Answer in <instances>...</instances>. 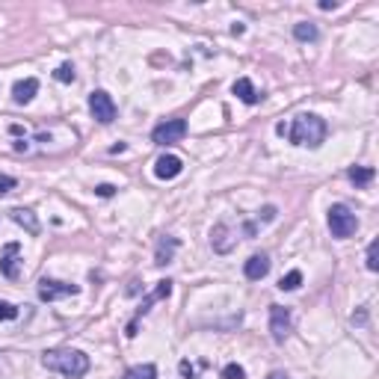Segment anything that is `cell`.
I'll return each mask as SVG.
<instances>
[{
    "label": "cell",
    "mask_w": 379,
    "mask_h": 379,
    "mask_svg": "<svg viewBox=\"0 0 379 379\" xmlns=\"http://www.w3.org/2000/svg\"><path fill=\"white\" fill-rule=\"evenodd\" d=\"M41 364H45L48 371H57L68 379H80L86 376L89 371V356L83 353V349H72V347H57V349H48L45 356H41Z\"/></svg>",
    "instance_id": "6da1fadb"
},
{
    "label": "cell",
    "mask_w": 379,
    "mask_h": 379,
    "mask_svg": "<svg viewBox=\"0 0 379 379\" xmlns=\"http://www.w3.org/2000/svg\"><path fill=\"white\" fill-rule=\"evenodd\" d=\"M288 136H290V143H293V146L317 148L323 139H326V122H323L320 116H314V113H302V116L293 119Z\"/></svg>",
    "instance_id": "7a4b0ae2"
},
{
    "label": "cell",
    "mask_w": 379,
    "mask_h": 379,
    "mask_svg": "<svg viewBox=\"0 0 379 379\" xmlns=\"http://www.w3.org/2000/svg\"><path fill=\"white\" fill-rule=\"evenodd\" d=\"M329 229H332L335 237H341V240H344V237H353L356 234L359 219H356V214L347 205H332L329 207Z\"/></svg>",
    "instance_id": "3957f363"
},
{
    "label": "cell",
    "mask_w": 379,
    "mask_h": 379,
    "mask_svg": "<svg viewBox=\"0 0 379 379\" xmlns=\"http://www.w3.org/2000/svg\"><path fill=\"white\" fill-rule=\"evenodd\" d=\"M184 134H187V122L184 119H166L151 131V143L154 146H172V143H181Z\"/></svg>",
    "instance_id": "277c9868"
},
{
    "label": "cell",
    "mask_w": 379,
    "mask_h": 379,
    "mask_svg": "<svg viewBox=\"0 0 379 379\" xmlns=\"http://www.w3.org/2000/svg\"><path fill=\"white\" fill-rule=\"evenodd\" d=\"M89 113L95 122H101V124H110L116 119V101H113V95L104 92V89H95L89 95Z\"/></svg>",
    "instance_id": "5b68a950"
},
{
    "label": "cell",
    "mask_w": 379,
    "mask_h": 379,
    "mask_svg": "<svg viewBox=\"0 0 379 379\" xmlns=\"http://www.w3.org/2000/svg\"><path fill=\"white\" fill-rule=\"evenodd\" d=\"M80 288L77 285H65V282H57V278H41L39 282V300L41 302H53L60 297H75Z\"/></svg>",
    "instance_id": "8992f818"
},
{
    "label": "cell",
    "mask_w": 379,
    "mask_h": 379,
    "mask_svg": "<svg viewBox=\"0 0 379 379\" xmlns=\"http://www.w3.org/2000/svg\"><path fill=\"white\" fill-rule=\"evenodd\" d=\"M270 332H273V341L278 344L290 335V311L285 305H270Z\"/></svg>",
    "instance_id": "52a82bcc"
},
{
    "label": "cell",
    "mask_w": 379,
    "mask_h": 379,
    "mask_svg": "<svg viewBox=\"0 0 379 379\" xmlns=\"http://www.w3.org/2000/svg\"><path fill=\"white\" fill-rule=\"evenodd\" d=\"M181 169H184V160L175 158V154H163V158H158V163H154V175H158L160 181L178 178Z\"/></svg>",
    "instance_id": "ba28073f"
},
{
    "label": "cell",
    "mask_w": 379,
    "mask_h": 379,
    "mask_svg": "<svg viewBox=\"0 0 379 379\" xmlns=\"http://www.w3.org/2000/svg\"><path fill=\"white\" fill-rule=\"evenodd\" d=\"M169 293H172V282H169V278H166V282H158V288H154V293H148V297L143 300V305H139L136 317L128 323V326H134V323H136L139 317H143V314H148V308H151L154 302H158V300H163V297H169Z\"/></svg>",
    "instance_id": "9c48e42d"
},
{
    "label": "cell",
    "mask_w": 379,
    "mask_h": 379,
    "mask_svg": "<svg viewBox=\"0 0 379 379\" xmlns=\"http://www.w3.org/2000/svg\"><path fill=\"white\" fill-rule=\"evenodd\" d=\"M243 273H246L249 282H261V278L270 273V258H266L264 252H261V255H252L246 261V266H243Z\"/></svg>",
    "instance_id": "30bf717a"
},
{
    "label": "cell",
    "mask_w": 379,
    "mask_h": 379,
    "mask_svg": "<svg viewBox=\"0 0 379 379\" xmlns=\"http://www.w3.org/2000/svg\"><path fill=\"white\" fill-rule=\"evenodd\" d=\"M39 92V80L36 77H27V80H18L15 86H12V98H15V104H30Z\"/></svg>",
    "instance_id": "8fae6325"
},
{
    "label": "cell",
    "mask_w": 379,
    "mask_h": 379,
    "mask_svg": "<svg viewBox=\"0 0 379 379\" xmlns=\"http://www.w3.org/2000/svg\"><path fill=\"white\" fill-rule=\"evenodd\" d=\"M234 95L240 98L243 104H258V98H261V95H258V89L252 86V80H249V77H240V80L234 83Z\"/></svg>",
    "instance_id": "7c38bea8"
},
{
    "label": "cell",
    "mask_w": 379,
    "mask_h": 379,
    "mask_svg": "<svg viewBox=\"0 0 379 379\" xmlns=\"http://www.w3.org/2000/svg\"><path fill=\"white\" fill-rule=\"evenodd\" d=\"M15 252H18V243H6L4 249V258H0V273L6 278H15L18 270H15Z\"/></svg>",
    "instance_id": "4fadbf2b"
},
{
    "label": "cell",
    "mask_w": 379,
    "mask_h": 379,
    "mask_svg": "<svg viewBox=\"0 0 379 379\" xmlns=\"http://www.w3.org/2000/svg\"><path fill=\"white\" fill-rule=\"evenodd\" d=\"M9 214H12V219H15L18 226H24V229L30 231V234H39V219L33 217V210H24V207H12Z\"/></svg>",
    "instance_id": "5bb4252c"
},
{
    "label": "cell",
    "mask_w": 379,
    "mask_h": 379,
    "mask_svg": "<svg viewBox=\"0 0 379 379\" xmlns=\"http://www.w3.org/2000/svg\"><path fill=\"white\" fill-rule=\"evenodd\" d=\"M178 249V240H175V237H163V240L158 243V258H154V264H158V266H166V264H169L172 261V252Z\"/></svg>",
    "instance_id": "9a60e30c"
},
{
    "label": "cell",
    "mask_w": 379,
    "mask_h": 379,
    "mask_svg": "<svg viewBox=\"0 0 379 379\" xmlns=\"http://www.w3.org/2000/svg\"><path fill=\"white\" fill-rule=\"evenodd\" d=\"M122 379H158V368L154 364H136V368H128Z\"/></svg>",
    "instance_id": "2e32d148"
},
{
    "label": "cell",
    "mask_w": 379,
    "mask_h": 379,
    "mask_svg": "<svg viewBox=\"0 0 379 379\" xmlns=\"http://www.w3.org/2000/svg\"><path fill=\"white\" fill-rule=\"evenodd\" d=\"M347 178L349 181H353V184H371V181H373V169H371V166H353V169H349L347 172Z\"/></svg>",
    "instance_id": "e0dca14e"
},
{
    "label": "cell",
    "mask_w": 379,
    "mask_h": 379,
    "mask_svg": "<svg viewBox=\"0 0 379 379\" xmlns=\"http://www.w3.org/2000/svg\"><path fill=\"white\" fill-rule=\"evenodd\" d=\"M293 36H297L300 41H314L317 39V27L311 21H300L297 27H293Z\"/></svg>",
    "instance_id": "ac0fdd59"
},
{
    "label": "cell",
    "mask_w": 379,
    "mask_h": 379,
    "mask_svg": "<svg viewBox=\"0 0 379 379\" xmlns=\"http://www.w3.org/2000/svg\"><path fill=\"white\" fill-rule=\"evenodd\" d=\"M300 285H302V273L300 270H290L288 276L278 278V288H282V290H297Z\"/></svg>",
    "instance_id": "d6986e66"
},
{
    "label": "cell",
    "mask_w": 379,
    "mask_h": 379,
    "mask_svg": "<svg viewBox=\"0 0 379 379\" xmlns=\"http://www.w3.org/2000/svg\"><path fill=\"white\" fill-rule=\"evenodd\" d=\"M222 379H246V368H243V364H237V361H231V364L222 368Z\"/></svg>",
    "instance_id": "ffe728a7"
},
{
    "label": "cell",
    "mask_w": 379,
    "mask_h": 379,
    "mask_svg": "<svg viewBox=\"0 0 379 379\" xmlns=\"http://www.w3.org/2000/svg\"><path fill=\"white\" fill-rule=\"evenodd\" d=\"M53 77H57L60 83H72V80H75V65H72V63H63L57 72H53Z\"/></svg>",
    "instance_id": "44dd1931"
},
{
    "label": "cell",
    "mask_w": 379,
    "mask_h": 379,
    "mask_svg": "<svg viewBox=\"0 0 379 379\" xmlns=\"http://www.w3.org/2000/svg\"><path fill=\"white\" fill-rule=\"evenodd\" d=\"M15 317H18V308L12 305V302L0 300V320H15Z\"/></svg>",
    "instance_id": "7402d4cb"
},
{
    "label": "cell",
    "mask_w": 379,
    "mask_h": 379,
    "mask_svg": "<svg viewBox=\"0 0 379 379\" xmlns=\"http://www.w3.org/2000/svg\"><path fill=\"white\" fill-rule=\"evenodd\" d=\"M376 246H379L376 240L368 246V270H371V273H376V270H379V261H376Z\"/></svg>",
    "instance_id": "603a6c76"
},
{
    "label": "cell",
    "mask_w": 379,
    "mask_h": 379,
    "mask_svg": "<svg viewBox=\"0 0 379 379\" xmlns=\"http://www.w3.org/2000/svg\"><path fill=\"white\" fill-rule=\"evenodd\" d=\"M15 184H18V181L12 178V175H0V195L9 193V190H15Z\"/></svg>",
    "instance_id": "cb8c5ba5"
},
{
    "label": "cell",
    "mask_w": 379,
    "mask_h": 379,
    "mask_svg": "<svg viewBox=\"0 0 379 379\" xmlns=\"http://www.w3.org/2000/svg\"><path fill=\"white\" fill-rule=\"evenodd\" d=\"M178 371H181V376H187V379H199V373H195V368H193V364H190L187 359L178 364Z\"/></svg>",
    "instance_id": "d4e9b609"
},
{
    "label": "cell",
    "mask_w": 379,
    "mask_h": 379,
    "mask_svg": "<svg viewBox=\"0 0 379 379\" xmlns=\"http://www.w3.org/2000/svg\"><path fill=\"white\" fill-rule=\"evenodd\" d=\"M95 193L101 195V199H110V195L116 193V187H113V184H98V187H95Z\"/></svg>",
    "instance_id": "484cf974"
},
{
    "label": "cell",
    "mask_w": 379,
    "mask_h": 379,
    "mask_svg": "<svg viewBox=\"0 0 379 379\" xmlns=\"http://www.w3.org/2000/svg\"><path fill=\"white\" fill-rule=\"evenodd\" d=\"M335 6H338L335 0H323V4H320V9H335Z\"/></svg>",
    "instance_id": "4316f807"
},
{
    "label": "cell",
    "mask_w": 379,
    "mask_h": 379,
    "mask_svg": "<svg viewBox=\"0 0 379 379\" xmlns=\"http://www.w3.org/2000/svg\"><path fill=\"white\" fill-rule=\"evenodd\" d=\"M266 379H288V376H285L282 371H273V373H270V376H266Z\"/></svg>",
    "instance_id": "83f0119b"
}]
</instances>
